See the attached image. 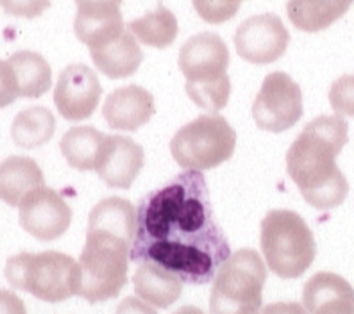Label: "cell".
Masks as SVG:
<instances>
[{
  "instance_id": "obj_28",
  "label": "cell",
  "mask_w": 354,
  "mask_h": 314,
  "mask_svg": "<svg viewBox=\"0 0 354 314\" xmlns=\"http://www.w3.org/2000/svg\"><path fill=\"white\" fill-rule=\"evenodd\" d=\"M0 6L8 14L18 18H36L50 8V0H0Z\"/></svg>"
},
{
  "instance_id": "obj_13",
  "label": "cell",
  "mask_w": 354,
  "mask_h": 314,
  "mask_svg": "<svg viewBox=\"0 0 354 314\" xmlns=\"http://www.w3.org/2000/svg\"><path fill=\"white\" fill-rule=\"evenodd\" d=\"M145 163L143 148L126 136H106L95 172L109 188L129 190Z\"/></svg>"
},
{
  "instance_id": "obj_34",
  "label": "cell",
  "mask_w": 354,
  "mask_h": 314,
  "mask_svg": "<svg viewBox=\"0 0 354 314\" xmlns=\"http://www.w3.org/2000/svg\"><path fill=\"white\" fill-rule=\"evenodd\" d=\"M174 314H206V313L195 306H185V307H181V309H177Z\"/></svg>"
},
{
  "instance_id": "obj_33",
  "label": "cell",
  "mask_w": 354,
  "mask_h": 314,
  "mask_svg": "<svg viewBox=\"0 0 354 314\" xmlns=\"http://www.w3.org/2000/svg\"><path fill=\"white\" fill-rule=\"evenodd\" d=\"M77 8H91V6H120L122 0H75Z\"/></svg>"
},
{
  "instance_id": "obj_4",
  "label": "cell",
  "mask_w": 354,
  "mask_h": 314,
  "mask_svg": "<svg viewBox=\"0 0 354 314\" xmlns=\"http://www.w3.org/2000/svg\"><path fill=\"white\" fill-rule=\"evenodd\" d=\"M131 243L102 228H88L86 243L79 257L81 284L77 297L90 304L118 297L127 284Z\"/></svg>"
},
{
  "instance_id": "obj_17",
  "label": "cell",
  "mask_w": 354,
  "mask_h": 314,
  "mask_svg": "<svg viewBox=\"0 0 354 314\" xmlns=\"http://www.w3.org/2000/svg\"><path fill=\"white\" fill-rule=\"evenodd\" d=\"M45 186V177L35 159L11 155L0 163V200L20 207L29 193Z\"/></svg>"
},
{
  "instance_id": "obj_26",
  "label": "cell",
  "mask_w": 354,
  "mask_h": 314,
  "mask_svg": "<svg viewBox=\"0 0 354 314\" xmlns=\"http://www.w3.org/2000/svg\"><path fill=\"white\" fill-rule=\"evenodd\" d=\"M329 104L338 117H354V75H342L333 82Z\"/></svg>"
},
{
  "instance_id": "obj_29",
  "label": "cell",
  "mask_w": 354,
  "mask_h": 314,
  "mask_svg": "<svg viewBox=\"0 0 354 314\" xmlns=\"http://www.w3.org/2000/svg\"><path fill=\"white\" fill-rule=\"evenodd\" d=\"M18 99V88L8 61H0V109L8 108Z\"/></svg>"
},
{
  "instance_id": "obj_30",
  "label": "cell",
  "mask_w": 354,
  "mask_h": 314,
  "mask_svg": "<svg viewBox=\"0 0 354 314\" xmlns=\"http://www.w3.org/2000/svg\"><path fill=\"white\" fill-rule=\"evenodd\" d=\"M0 314H27L26 304L9 289H0Z\"/></svg>"
},
{
  "instance_id": "obj_27",
  "label": "cell",
  "mask_w": 354,
  "mask_h": 314,
  "mask_svg": "<svg viewBox=\"0 0 354 314\" xmlns=\"http://www.w3.org/2000/svg\"><path fill=\"white\" fill-rule=\"evenodd\" d=\"M192 2L204 22L213 23V26L231 20L240 9V4L231 0H192Z\"/></svg>"
},
{
  "instance_id": "obj_8",
  "label": "cell",
  "mask_w": 354,
  "mask_h": 314,
  "mask_svg": "<svg viewBox=\"0 0 354 314\" xmlns=\"http://www.w3.org/2000/svg\"><path fill=\"white\" fill-rule=\"evenodd\" d=\"M236 133L222 115H201L177 130L170 141L172 157L186 172H206L233 157Z\"/></svg>"
},
{
  "instance_id": "obj_14",
  "label": "cell",
  "mask_w": 354,
  "mask_h": 314,
  "mask_svg": "<svg viewBox=\"0 0 354 314\" xmlns=\"http://www.w3.org/2000/svg\"><path fill=\"white\" fill-rule=\"evenodd\" d=\"M156 112L154 97L142 86L129 84L109 93L102 106V115L115 130H138Z\"/></svg>"
},
{
  "instance_id": "obj_23",
  "label": "cell",
  "mask_w": 354,
  "mask_h": 314,
  "mask_svg": "<svg viewBox=\"0 0 354 314\" xmlns=\"http://www.w3.org/2000/svg\"><path fill=\"white\" fill-rule=\"evenodd\" d=\"M88 228H102L124 237L133 246L136 234V209L122 197L104 198L90 213Z\"/></svg>"
},
{
  "instance_id": "obj_10",
  "label": "cell",
  "mask_w": 354,
  "mask_h": 314,
  "mask_svg": "<svg viewBox=\"0 0 354 314\" xmlns=\"http://www.w3.org/2000/svg\"><path fill=\"white\" fill-rule=\"evenodd\" d=\"M290 32L277 14H256L240 23L234 47L242 59L254 65H270L286 52Z\"/></svg>"
},
{
  "instance_id": "obj_35",
  "label": "cell",
  "mask_w": 354,
  "mask_h": 314,
  "mask_svg": "<svg viewBox=\"0 0 354 314\" xmlns=\"http://www.w3.org/2000/svg\"><path fill=\"white\" fill-rule=\"evenodd\" d=\"M231 2H236V4H242V0H231Z\"/></svg>"
},
{
  "instance_id": "obj_19",
  "label": "cell",
  "mask_w": 354,
  "mask_h": 314,
  "mask_svg": "<svg viewBox=\"0 0 354 314\" xmlns=\"http://www.w3.org/2000/svg\"><path fill=\"white\" fill-rule=\"evenodd\" d=\"M133 288L140 300L158 309H167L181 297L183 280L156 264L142 263L134 271Z\"/></svg>"
},
{
  "instance_id": "obj_1",
  "label": "cell",
  "mask_w": 354,
  "mask_h": 314,
  "mask_svg": "<svg viewBox=\"0 0 354 314\" xmlns=\"http://www.w3.org/2000/svg\"><path fill=\"white\" fill-rule=\"evenodd\" d=\"M229 257L203 172L181 173L140 200L133 263L156 264L188 284H207Z\"/></svg>"
},
{
  "instance_id": "obj_24",
  "label": "cell",
  "mask_w": 354,
  "mask_h": 314,
  "mask_svg": "<svg viewBox=\"0 0 354 314\" xmlns=\"http://www.w3.org/2000/svg\"><path fill=\"white\" fill-rule=\"evenodd\" d=\"M56 133V118L50 109L32 106L20 111L11 125V138L22 148H38Z\"/></svg>"
},
{
  "instance_id": "obj_15",
  "label": "cell",
  "mask_w": 354,
  "mask_h": 314,
  "mask_svg": "<svg viewBox=\"0 0 354 314\" xmlns=\"http://www.w3.org/2000/svg\"><path fill=\"white\" fill-rule=\"evenodd\" d=\"M303 306L310 314H354V289L344 277L320 271L304 284Z\"/></svg>"
},
{
  "instance_id": "obj_7",
  "label": "cell",
  "mask_w": 354,
  "mask_h": 314,
  "mask_svg": "<svg viewBox=\"0 0 354 314\" xmlns=\"http://www.w3.org/2000/svg\"><path fill=\"white\" fill-rule=\"evenodd\" d=\"M267 268L256 250H238L216 271L209 297L212 314H259Z\"/></svg>"
},
{
  "instance_id": "obj_12",
  "label": "cell",
  "mask_w": 354,
  "mask_h": 314,
  "mask_svg": "<svg viewBox=\"0 0 354 314\" xmlns=\"http://www.w3.org/2000/svg\"><path fill=\"white\" fill-rule=\"evenodd\" d=\"M102 86L97 73L86 65H70L59 73L54 104L65 120L81 121L90 118L99 108Z\"/></svg>"
},
{
  "instance_id": "obj_20",
  "label": "cell",
  "mask_w": 354,
  "mask_h": 314,
  "mask_svg": "<svg viewBox=\"0 0 354 314\" xmlns=\"http://www.w3.org/2000/svg\"><path fill=\"white\" fill-rule=\"evenodd\" d=\"M354 0H288L290 22L304 32H319L340 20Z\"/></svg>"
},
{
  "instance_id": "obj_18",
  "label": "cell",
  "mask_w": 354,
  "mask_h": 314,
  "mask_svg": "<svg viewBox=\"0 0 354 314\" xmlns=\"http://www.w3.org/2000/svg\"><path fill=\"white\" fill-rule=\"evenodd\" d=\"M97 68L109 79H124L134 75L143 63V50L129 29L104 47L90 50Z\"/></svg>"
},
{
  "instance_id": "obj_6",
  "label": "cell",
  "mask_w": 354,
  "mask_h": 314,
  "mask_svg": "<svg viewBox=\"0 0 354 314\" xmlns=\"http://www.w3.org/2000/svg\"><path fill=\"white\" fill-rule=\"evenodd\" d=\"M261 252L267 266L281 279H297L313 264L317 243L301 215L286 209L267 213L261 222Z\"/></svg>"
},
{
  "instance_id": "obj_3",
  "label": "cell",
  "mask_w": 354,
  "mask_h": 314,
  "mask_svg": "<svg viewBox=\"0 0 354 314\" xmlns=\"http://www.w3.org/2000/svg\"><path fill=\"white\" fill-rule=\"evenodd\" d=\"M229 48L215 32L192 36L179 52V68L186 77V93L201 109L216 112L227 106L231 79Z\"/></svg>"
},
{
  "instance_id": "obj_31",
  "label": "cell",
  "mask_w": 354,
  "mask_h": 314,
  "mask_svg": "<svg viewBox=\"0 0 354 314\" xmlns=\"http://www.w3.org/2000/svg\"><path fill=\"white\" fill-rule=\"evenodd\" d=\"M115 314H158V311L149 307L143 300L134 297H127L118 304Z\"/></svg>"
},
{
  "instance_id": "obj_11",
  "label": "cell",
  "mask_w": 354,
  "mask_h": 314,
  "mask_svg": "<svg viewBox=\"0 0 354 314\" xmlns=\"http://www.w3.org/2000/svg\"><path fill=\"white\" fill-rule=\"evenodd\" d=\"M20 225L26 233L48 243L68 230L72 224V209L57 191L47 186L38 188L20 204Z\"/></svg>"
},
{
  "instance_id": "obj_21",
  "label": "cell",
  "mask_w": 354,
  "mask_h": 314,
  "mask_svg": "<svg viewBox=\"0 0 354 314\" xmlns=\"http://www.w3.org/2000/svg\"><path fill=\"white\" fill-rule=\"evenodd\" d=\"M8 65L15 75L18 97L39 99L52 86V68L44 56L36 52H15L8 59Z\"/></svg>"
},
{
  "instance_id": "obj_5",
  "label": "cell",
  "mask_w": 354,
  "mask_h": 314,
  "mask_svg": "<svg viewBox=\"0 0 354 314\" xmlns=\"http://www.w3.org/2000/svg\"><path fill=\"white\" fill-rule=\"evenodd\" d=\"M6 279L15 289L30 293L38 300L65 302L77 295L81 270L70 255L63 252H22L8 259Z\"/></svg>"
},
{
  "instance_id": "obj_32",
  "label": "cell",
  "mask_w": 354,
  "mask_h": 314,
  "mask_svg": "<svg viewBox=\"0 0 354 314\" xmlns=\"http://www.w3.org/2000/svg\"><path fill=\"white\" fill-rule=\"evenodd\" d=\"M259 314H310L304 306H301L299 302H276L270 304L265 309L259 311Z\"/></svg>"
},
{
  "instance_id": "obj_22",
  "label": "cell",
  "mask_w": 354,
  "mask_h": 314,
  "mask_svg": "<svg viewBox=\"0 0 354 314\" xmlns=\"http://www.w3.org/2000/svg\"><path fill=\"white\" fill-rule=\"evenodd\" d=\"M104 141L106 134L99 133L95 127H72L61 138L59 148L72 168L79 172H90L97 170Z\"/></svg>"
},
{
  "instance_id": "obj_25",
  "label": "cell",
  "mask_w": 354,
  "mask_h": 314,
  "mask_svg": "<svg viewBox=\"0 0 354 314\" xmlns=\"http://www.w3.org/2000/svg\"><path fill=\"white\" fill-rule=\"evenodd\" d=\"M127 29L143 45L154 48H165L172 45L177 38V32H179L176 14L169 8H165L163 4L158 6L156 11H151V13L129 22Z\"/></svg>"
},
{
  "instance_id": "obj_2",
  "label": "cell",
  "mask_w": 354,
  "mask_h": 314,
  "mask_svg": "<svg viewBox=\"0 0 354 314\" xmlns=\"http://www.w3.org/2000/svg\"><path fill=\"white\" fill-rule=\"evenodd\" d=\"M349 141L344 117H319L299 134L286 154V172L310 206L326 211L346 202L349 182L337 155Z\"/></svg>"
},
{
  "instance_id": "obj_16",
  "label": "cell",
  "mask_w": 354,
  "mask_h": 314,
  "mask_svg": "<svg viewBox=\"0 0 354 314\" xmlns=\"http://www.w3.org/2000/svg\"><path fill=\"white\" fill-rule=\"evenodd\" d=\"M120 6H91L77 8L74 20V30L79 41L90 50L104 47L117 39L126 30Z\"/></svg>"
},
{
  "instance_id": "obj_9",
  "label": "cell",
  "mask_w": 354,
  "mask_h": 314,
  "mask_svg": "<svg viewBox=\"0 0 354 314\" xmlns=\"http://www.w3.org/2000/svg\"><path fill=\"white\" fill-rule=\"evenodd\" d=\"M303 117V91L285 72H272L265 77L252 104V118L258 129L283 133L292 129Z\"/></svg>"
}]
</instances>
